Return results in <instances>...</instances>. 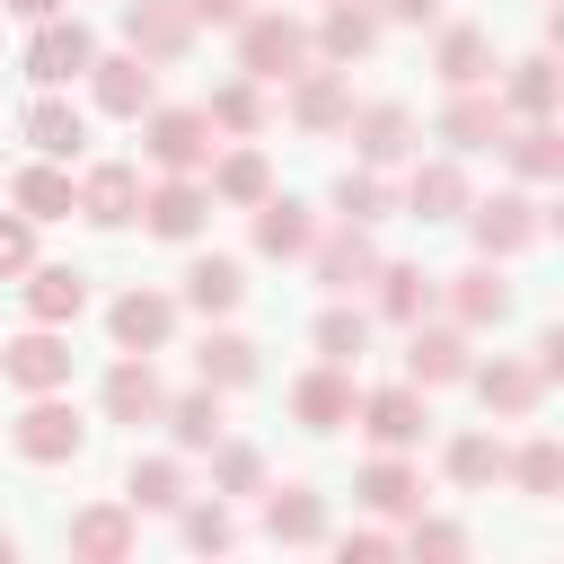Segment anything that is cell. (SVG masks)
I'll return each mask as SVG.
<instances>
[{
	"instance_id": "60d3db41",
	"label": "cell",
	"mask_w": 564,
	"mask_h": 564,
	"mask_svg": "<svg viewBox=\"0 0 564 564\" xmlns=\"http://www.w3.org/2000/svg\"><path fill=\"white\" fill-rule=\"evenodd\" d=\"M212 194H220V203H247V212H256V203L273 194V167H264V150H229V159L212 167Z\"/></svg>"
},
{
	"instance_id": "2e32d148",
	"label": "cell",
	"mask_w": 564,
	"mask_h": 564,
	"mask_svg": "<svg viewBox=\"0 0 564 564\" xmlns=\"http://www.w3.org/2000/svg\"><path fill=\"white\" fill-rule=\"evenodd\" d=\"M70 555L79 564H123L132 555V502H88V511H70Z\"/></svg>"
},
{
	"instance_id": "f1b7e54d",
	"label": "cell",
	"mask_w": 564,
	"mask_h": 564,
	"mask_svg": "<svg viewBox=\"0 0 564 564\" xmlns=\"http://www.w3.org/2000/svg\"><path fill=\"white\" fill-rule=\"evenodd\" d=\"M405 212H414V220H458V212H467V176H458V159L414 167V176H405Z\"/></svg>"
},
{
	"instance_id": "ab89813d",
	"label": "cell",
	"mask_w": 564,
	"mask_h": 564,
	"mask_svg": "<svg viewBox=\"0 0 564 564\" xmlns=\"http://www.w3.org/2000/svg\"><path fill=\"white\" fill-rule=\"evenodd\" d=\"M203 123L247 141V132L264 123V97H256V79H247V70H238V79H220V88H212V106H203Z\"/></svg>"
},
{
	"instance_id": "11a10c76",
	"label": "cell",
	"mask_w": 564,
	"mask_h": 564,
	"mask_svg": "<svg viewBox=\"0 0 564 564\" xmlns=\"http://www.w3.org/2000/svg\"><path fill=\"white\" fill-rule=\"evenodd\" d=\"M9 555H18V538H9V529H0V564H9Z\"/></svg>"
},
{
	"instance_id": "b9f144b4",
	"label": "cell",
	"mask_w": 564,
	"mask_h": 564,
	"mask_svg": "<svg viewBox=\"0 0 564 564\" xmlns=\"http://www.w3.org/2000/svg\"><path fill=\"white\" fill-rule=\"evenodd\" d=\"M502 476L520 485V494H555L564 485V449L538 432V441H520V449H502Z\"/></svg>"
},
{
	"instance_id": "83f0119b",
	"label": "cell",
	"mask_w": 564,
	"mask_h": 564,
	"mask_svg": "<svg viewBox=\"0 0 564 564\" xmlns=\"http://www.w3.org/2000/svg\"><path fill=\"white\" fill-rule=\"evenodd\" d=\"M326 62H361L370 44H379V9H361V0H335L326 18H317V35H308Z\"/></svg>"
},
{
	"instance_id": "ffe728a7",
	"label": "cell",
	"mask_w": 564,
	"mask_h": 564,
	"mask_svg": "<svg viewBox=\"0 0 564 564\" xmlns=\"http://www.w3.org/2000/svg\"><path fill=\"white\" fill-rule=\"evenodd\" d=\"M159 405H167V388H159L150 352H123L106 370V423H159Z\"/></svg>"
},
{
	"instance_id": "ac0fdd59",
	"label": "cell",
	"mask_w": 564,
	"mask_h": 564,
	"mask_svg": "<svg viewBox=\"0 0 564 564\" xmlns=\"http://www.w3.org/2000/svg\"><path fill=\"white\" fill-rule=\"evenodd\" d=\"M18 132H26V150H35V159H79V150H88V115H79L70 97H53V88L26 106V123H18Z\"/></svg>"
},
{
	"instance_id": "5b68a950",
	"label": "cell",
	"mask_w": 564,
	"mask_h": 564,
	"mask_svg": "<svg viewBox=\"0 0 564 564\" xmlns=\"http://www.w3.org/2000/svg\"><path fill=\"white\" fill-rule=\"evenodd\" d=\"M0 379L26 388V397L70 388V335H62V326H26V335H9V344H0Z\"/></svg>"
},
{
	"instance_id": "4316f807",
	"label": "cell",
	"mask_w": 564,
	"mask_h": 564,
	"mask_svg": "<svg viewBox=\"0 0 564 564\" xmlns=\"http://www.w3.org/2000/svg\"><path fill=\"white\" fill-rule=\"evenodd\" d=\"M467 379H476V397H485V414H538V397H546V379L529 370V361H467Z\"/></svg>"
},
{
	"instance_id": "d4e9b609",
	"label": "cell",
	"mask_w": 564,
	"mask_h": 564,
	"mask_svg": "<svg viewBox=\"0 0 564 564\" xmlns=\"http://www.w3.org/2000/svg\"><path fill=\"white\" fill-rule=\"evenodd\" d=\"M264 538H273V546H317V538H326V502H317L308 485H273V494H264Z\"/></svg>"
},
{
	"instance_id": "7c38bea8",
	"label": "cell",
	"mask_w": 564,
	"mask_h": 564,
	"mask_svg": "<svg viewBox=\"0 0 564 564\" xmlns=\"http://www.w3.org/2000/svg\"><path fill=\"white\" fill-rule=\"evenodd\" d=\"M352 405H361V388H352V370H344V361H317V370H300V379H291V414H300L308 432L352 423Z\"/></svg>"
},
{
	"instance_id": "9c48e42d",
	"label": "cell",
	"mask_w": 564,
	"mask_h": 564,
	"mask_svg": "<svg viewBox=\"0 0 564 564\" xmlns=\"http://www.w3.org/2000/svg\"><path fill=\"white\" fill-rule=\"evenodd\" d=\"M70 212L97 220V229H123V220H141V176H132L123 159H97V167L70 185Z\"/></svg>"
},
{
	"instance_id": "52a82bcc",
	"label": "cell",
	"mask_w": 564,
	"mask_h": 564,
	"mask_svg": "<svg viewBox=\"0 0 564 564\" xmlns=\"http://www.w3.org/2000/svg\"><path fill=\"white\" fill-rule=\"evenodd\" d=\"M308 264H317V282H326L335 300H352V291L379 273V247H370V229H361V220H335L326 238H308Z\"/></svg>"
},
{
	"instance_id": "4dcf8cb0",
	"label": "cell",
	"mask_w": 564,
	"mask_h": 564,
	"mask_svg": "<svg viewBox=\"0 0 564 564\" xmlns=\"http://www.w3.org/2000/svg\"><path fill=\"white\" fill-rule=\"evenodd\" d=\"M247 300V273H238V256H194L185 264V308H203V317H229Z\"/></svg>"
},
{
	"instance_id": "9a60e30c",
	"label": "cell",
	"mask_w": 564,
	"mask_h": 564,
	"mask_svg": "<svg viewBox=\"0 0 564 564\" xmlns=\"http://www.w3.org/2000/svg\"><path fill=\"white\" fill-rule=\"evenodd\" d=\"M106 335H115L123 352H159V344L176 335V300H167V291H123V300L106 308Z\"/></svg>"
},
{
	"instance_id": "44dd1931",
	"label": "cell",
	"mask_w": 564,
	"mask_h": 564,
	"mask_svg": "<svg viewBox=\"0 0 564 564\" xmlns=\"http://www.w3.org/2000/svg\"><path fill=\"white\" fill-rule=\"evenodd\" d=\"M502 97H485V88H449V106H441V141L449 150H494L502 141Z\"/></svg>"
},
{
	"instance_id": "4fadbf2b",
	"label": "cell",
	"mask_w": 564,
	"mask_h": 564,
	"mask_svg": "<svg viewBox=\"0 0 564 564\" xmlns=\"http://www.w3.org/2000/svg\"><path fill=\"white\" fill-rule=\"evenodd\" d=\"M405 379L414 388H449V379H467V326H405Z\"/></svg>"
},
{
	"instance_id": "e575fe53",
	"label": "cell",
	"mask_w": 564,
	"mask_h": 564,
	"mask_svg": "<svg viewBox=\"0 0 564 564\" xmlns=\"http://www.w3.org/2000/svg\"><path fill=\"white\" fill-rule=\"evenodd\" d=\"M9 203H18L26 220H62V212H70V167H53V159L18 167V176H9Z\"/></svg>"
},
{
	"instance_id": "8fae6325",
	"label": "cell",
	"mask_w": 564,
	"mask_h": 564,
	"mask_svg": "<svg viewBox=\"0 0 564 564\" xmlns=\"http://www.w3.org/2000/svg\"><path fill=\"white\" fill-rule=\"evenodd\" d=\"M123 44H132L141 62H185V44H194L185 0H132V9H123Z\"/></svg>"
},
{
	"instance_id": "ee69618b",
	"label": "cell",
	"mask_w": 564,
	"mask_h": 564,
	"mask_svg": "<svg viewBox=\"0 0 564 564\" xmlns=\"http://www.w3.org/2000/svg\"><path fill=\"white\" fill-rule=\"evenodd\" d=\"M335 212L361 220V229L388 220V185H379V167H344V176H335Z\"/></svg>"
},
{
	"instance_id": "cb8c5ba5",
	"label": "cell",
	"mask_w": 564,
	"mask_h": 564,
	"mask_svg": "<svg viewBox=\"0 0 564 564\" xmlns=\"http://www.w3.org/2000/svg\"><path fill=\"white\" fill-rule=\"evenodd\" d=\"M449 317H458V326H502V317H511V282L494 273V256L467 264V273H449Z\"/></svg>"
},
{
	"instance_id": "ba28073f",
	"label": "cell",
	"mask_w": 564,
	"mask_h": 564,
	"mask_svg": "<svg viewBox=\"0 0 564 564\" xmlns=\"http://www.w3.org/2000/svg\"><path fill=\"white\" fill-rule=\"evenodd\" d=\"M88 97H97L106 115H123V123H132V115H150V106H159V70H150L141 53H97V62H88Z\"/></svg>"
},
{
	"instance_id": "f546056e",
	"label": "cell",
	"mask_w": 564,
	"mask_h": 564,
	"mask_svg": "<svg viewBox=\"0 0 564 564\" xmlns=\"http://www.w3.org/2000/svg\"><path fill=\"white\" fill-rule=\"evenodd\" d=\"M308 238H317L308 203H291V194H264L256 203V256H308Z\"/></svg>"
},
{
	"instance_id": "8992f818",
	"label": "cell",
	"mask_w": 564,
	"mask_h": 564,
	"mask_svg": "<svg viewBox=\"0 0 564 564\" xmlns=\"http://www.w3.org/2000/svg\"><path fill=\"white\" fill-rule=\"evenodd\" d=\"M467 229H476V256H520V247H538V229H546V212L529 203V194H494V203H467L458 212Z\"/></svg>"
},
{
	"instance_id": "603a6c76",
	"label": "cell",
	"mask_w": 564,
	"mask_h": 564,
	"mask_svg": "<svg viewBox=\"0 0 564 564\" xmlns=\"http://www.w3.org/2000/svg\"><path fill=\"white\" fill-rule=\"evenodd\" d=\"M520 176H538V185H555L564 176V141H555V115H520V123H502V141H494Z\"/></svg>"
},
{
	"instance_id": "5bb4252c",
	"label": "cell",
	"mask_w": 564,
	"mask_h": 564,
	"mask_svg": "<svg viewBox=\"0 0 564 564\" xmlns=\"http://www.w3.org/2000/svg\"><path fill=\"white\" fill-rule=\"evenodd\" d=\"M203 220H212V194H203L194 176H159V185L141 194V229H150V238H194Z\"/></svg>"
},
{
	"instance_id": "816d5d0a",
	"label": "cell",
	"mask_w": 564,
	"mask_h": 564,
	"mask_svg": "<svg viewBox=\"0 0 564 564\" xmlns=\"http://www.w3.org/2000/svg\"><path fill=\"white\" fill-rule=\"evenodd\" d=\"M388 546H397V538H379V529H352V538H344V564H379Z\"/></svg>"
},
{
	"instance_id": "1f68e13d",
	"label": "cell",
	"mask_w": 564,
	"mask_h": 564,
	"mask_svg": "<svg viewBox=\"0 0 564 564\" xmlns=\"http://www.w3.org/2000/svg\"><path fill=\"white\" fill-rule=\"evenodd\" d=\"M370 282H379V317H388V326H414V317H432V300H441V282H432L423 264H379Z\"/></svg>"
},
{
	"instance_id": "277c9868",
	"label": "cell",
	"mask_w": 564,
	"mask_h": 564,
	"mask_svg": "<svg viewBox=\"0 0 564 564\" xmlns=\"http://www.w3.org/2000/svg\"><path fill=\"white\" fill-rule=\"evenodd\" d=\"M88 62H97V35L79 26V18H35V35H26V79L35 88H62V79H88Z\"/></svg>"
},
{
	"instance_id": "7402d4cb",
	"label": "cell",
	"mask_w": 564,
	"mask_h": 564,
	"mask_svg": "<svg viewBox=\"0 0 564 564\" xmlns=\"http://www.w3.org/2000/svg\"><path fill=\"white\" fill-rule=\"evenodd\" d=\"M352 150H361V167H397L405 150H414V115L405 106H352Z\"/></svg>"
},
{
	"instance_id": "8d00e7d4",
	"label": "cell",
	"mask_w": 564,
	"mask_h": 564,
	"mask_svg": "<svg viewBox=\"0 0 564 564\" xmlns=\"http://www.w3.org/2000/svg\"><path fill=\"white\" fill-rule=\"evenodd\" d=\"M502 115H555V53L511 62V79H502Z\"/></svg>"
},
{
	"instance_id": "d6986e66",
	"label": "cell",
	"mask_w": 564,
	"mask_h": 564,
	"mask_svg": "<svg viewBox=\"0 0 564 564\" xmlns=\"http://www.w3.org/2000/svg\"><path fill=\"white\" fill-rule=\"evenodd\" d=\"M18 282H26V317H35V326H70V317L88 308V273H79V264H26Z\"/></svg>"
},
{
	"instance_id": "d590c367",
	"label": "cell",
	"mask_w": 564,
	"mask_h": 564,
	"mask_svg": "<svg viewBox=\"0 0 564 564\" xmlns=\"http://www.w3.org/2000/svg\"><path fill=\"white\" fill-rule=\"evenodd\" d=\"M123 502H132V520H141V511H176V502H185V467H176V458H132Z\"/></svg>"
},
{
	"instance_id": "db71d44e",
	"label": "cell",
	"mask_w": 564,
	"mask_h": 564,
	"mask_svg": "<svg viewBox=\"0 0 564 564\" xmlns=\"http://www.w3.org/2000/svg\"><path fill=\"white\" fill-rule=\"evenodd\" d=\"M0 9H18V18H53L62 0H0Z\"/></svg>"
},
{
	"instance_id": "f6af8a7d",
	"label": "cell",
	"mask_w": 564,
	"mask_h": 564,
	"mask_svg": "<svg viewBox=\"0 0 564 564\" xmlns=\"http://www.w3.org/2000/svg\"><path fill=\"white\" fill-rule=\"evenodd\" d=\"M212 485L220 494H264V458L247 441H212Z\"/></svg>"
},
{
	"instance_id": "6da1fadb",
	"label": "cell",
	"mask_w": 564,
	"mask_h": 564,
	"mask_svg": "<svg viewBox=\"0 0 564 564\" xmlns=\"http://www.w3.org/2000/svg\"><path fill=\"white\" fill-rule=\"evenodd\" d=\"M308 62H317V44H308V26H300L291 9H247V18H238V70H247L256 88H264V79L291 88Z\"/></svg>"
},
{
	"instance_id": "d6a6232c",
	"label": "cell",
	"mask_w": 564,
	"mask_h": 564,
	"mask_svg": "<svg viewBox=\"0 0 564 564\" xmlns=\"http://www.w3.org/2000/svg\"><path fill=\"white\" fill-rule=\"evenodd\" d=\"M352 494H361L370 511H388V520H397V511H414V502H423V476L405 467V449H379V458L361 467V485H352Z\"/></svg>"
},
{
	"instance_id": "836d02e7",
	"label": "cell",
	"mask_w": 564,
	"mask_h": 564,
	"mask_svg": "<svg viewBox=\"0 0 564 564\" xmlns=\"http://www.w3.org/2000/svg\"><path fill=\"white\" fill-rule=\"evenodd\" d=\"M159 423L176 432V449H212V441L229 432V423H220V388H185V397H167Z\"/></svg>"
},
{
	"instance_id": "681fc988",
	"label": "cell",
	"mask_w": 564,
	"mask_h": 564,
	"mask_svg": "<svg viewBox=\"0 0 564 564\" xmlns=\"http://www.w3.org/2000/svg\"><path fill=\"white\" fill-rule=\"evenodd\" d=\"M185 18H194V26H238L247 0H185Z\"/></svg>"
},
{
	"instance_id": "484cf974",
	"label": "cell",
	"mask_w": 564,
	"mask_h": 564,
	"mask_svg": "<svg viewBox=\"0 0 564 564\" xmlns=\"http://www.w3.org/2000/svg\"><path fill=\"white\" fill-rule=\"evenodd\" d=\"M432 70H441V88H485L494 79V35L485 26H441Z\"/></svg>"
},
{
	"instance_id": "30bf717a",
	"label": "cell",
	"mask_w": 564,
	"mask_h": 564,
	"mask_svg": "<svg viewBox=\"0 0 564 564\" xmlns=\"http://www.w3.org/2000/svg\"><path fill=\"white\" fill-rule=\"evenodd\" d=\"M352 423H361L379 449H414V441H423V423H432V405H423V388L405 379V388H370V397L352 405Z\"/></svg>"
},
{
	"instance_id": "c3c4849f",
	"label": "cell",
	"mask_w": 564,
	"mask_h": 564,
	"mask_svg": "<svg viewBox=\"0 0 564 564\" xmlns=\"http://www.w3.org/2000/svg\"><path fill=\"white\" fill-rule=\"evenodd\" d=\"M405 546H414V555H441V564H449V555H467V529H449V520H414V529H405Z\"/></svg>"
},
{
	"instance_id": "7dc6e473",
	"label": "cell",
	"mask_w": 564,
	"mask_h": 564,
	"mask_svg": "<svg viewBox=\"0 0 564 564\" xmlns=\"http://www.w3.org/2000/svg\"><path fill=\"white\" fill-rule=\"evenodd\" d=\"M35 264V220L26 212H0V282H18Z\"/></svg>"
},
{
	"instance_id": "3957f363",
	"label": "cell",
	"mask_w": 564,
	"mask_h": 564,
	"mask_svg": "<svg viewBox=\"0 0 564 564\" xmlns=\"http://www.w3.org/2000/svg\"><path fill=\"white\" fill-rule=\"evenodd\" d=\"M9 441H18V458L62 467V458L88 449V423H79V405H62V388H44V397H26V414L9 423Z\"/></svg>"
},
{
	"instance_id": "e0dca14e",
	"label": "cell",
	"mask_w": 564,
	"mask_h": 564,
	"mask_svg": "<svg viewBox=\"0 0 564 564\" xmlns=\"http://www.w3.org/2000/svg\"><path fill=\"white\" fill-rule=\"evenodd\" d=\"M291 123H300V132H344V123H352L344 70H317V62H308V70L291 79Z\"/></svg>"
},
{
	"instance_id": "7a4b0ae2",
	"label": "cell",
	"mask_w": 564,
	"mask_h": 564,
	"mask_svg": "<svg viewBox=\"0 0 564 564\" xmlns=\"http://www.w3.org/2000/svg\"><path fill=\"white\" fill-rule=\"evenodd\" d=\"M132 123H141V150H150L159 176L212 167V123H203V106H150V115H132Z\"/></svg>"
},
{
	"instance_id": "bcb514c9",
	"label": "cell",
	"mask_w": 564,
	"mask_h": 564,
	"mask_svg": "<svg viewBox=\"0 0 564 564\" xmlns=\"http://www.w3.org/2000/svg\"><path fill=\"white\" fill-rule=\"evenodd\" d=\"M176 511H185V546H203V555H220V546L238 538L229 502H176Z\"/></svg>"
},
{
	"instance_id": "f35d334b",
	"label": "cell",
	"mask_w": 564,
	"mask_h": 564,
	"mask_svg": "<svg viewBox=\"0 0 564 564\" xmlns=\"http://www.w3.org/2000/svg\"><path fill=\"white\" fill-rule=\"evenodd\" d=\"M441 467H449V485H467V494H485V485L502 476V441H494V432H458V441L441 449Z\"/></svg>"
},
{
	"instance_id": "74e56055",
	"label": "cell",
	"mask_w": 564,
	"mask_h": 564,
	"mask_svg": "<svg viewBox=\"0 0 564 564\" xmlns=\"http://www.w3.org/2000/svg\"><path fill=\"white\" fill-rule=\"evenodd\" d=\"M194 370H203V388H247L256 379V344L247 335H203V352H194Z\"/></svg>"
},
{
	"instance_id": "f907efd6",
	"label": "cell",
	"mask_w": 564,
	"mask_h": 564,
	"mask_svg": "<svg viewBox=\"0 0 564 564\" xmlns=\"http://www.w3.org/2000/svg\"><path fill=\"white\" fill-rule=\"evenodd\" d=\"M529 370H538V379H546V388H555V379H564V335H555V326H546V335H538V361H529Z\"/></svg>"
},
{
	"instance_id": "f5cc1de1",
	"label": "cell",
	"mask_w": 564,
	"mask_h": 564,
	"mask_svg": "<svg viewBox=\"0 0 564 564\" xmlns=\"http://www.w3.org/2000/svg\"><path fill=\"white\" fill-rule=\"evenodd\" d=\"M388 18H397V26H432V18H441V0H388Z\"/></svg>"
},
{
	"instance_id": "7bdbcfd3",
	"label": "cell",
	"mask_w": 564,
	"mask_h": 564,
	"mask_svg": "<svg viewBox=\"0 0 564 564\" xmlns=\"http://www.w3.org/2000/svg\"><path fill=\"white\" fill-rule=\"evenodd\" d=\"M361 352H370V317H361V308H326V317H317V361H344V370H352Z\"/></svg>"
}]
</instances>
